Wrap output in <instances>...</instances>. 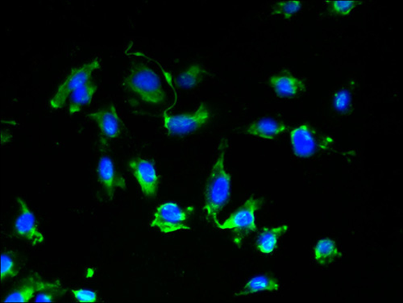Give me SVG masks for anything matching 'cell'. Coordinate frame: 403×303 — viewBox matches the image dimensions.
Masks as SVG:
<instances>
[{"label": "cell", "instance_id": "6da1fadb", "mask_svg": "<svg viewBox=\"0 0 403 303\" xmlns=\"http://www.w3.org/2000/svg\"><path fill=\"white\" fill-rule=\"evenodd\" d=\"M228 142L223 140L219 146L216 162L207 178L204 194V210L207 220L216 227L221 224L218 219L219 214L228 202L231 194V177L224 166Z\"/></svg>", "mask_w": 403, "mask_h": 303}, {"label": "cell", "instance_id": "7a4b0ae2", "mask_svg": "<svg viewBox=\"0 0 403 303\" xmlns=\"http://www.w3.org/2000/svg\"><path fill=\"white\" fill-rule=\"evenodd\" d=\"M126 86L142 101L151 104H161L166 97L161 79L154 70L144 65H136L126 79Z\"/></svg>", "mask_w": 403, "mask_h": 303}, {"label": "cell", "instance_id": "3957f363", "mask_svg": "<svg viewBox=\"0 0 403 303\" xmlns=\"http://www.w3.org/2000/svg\"><path fill=\"white\" fill-rule=\"evenodd\" d=\"M193 212L192 206L182 208L173 202L162 203L156 210L150 227L161 233L170 234L182 230H190L188 221Z\"/></svg>", "mask_w": 403, "mask_h": 303}, {"label": "cell", "instance_id": "277c9868", "mask_svg": "<svg viewBox=\"0 0 403 303\" xmlns=\"http://www.w3.org/2000/svg\"><path fill=\"white\" fill-rule=\"evenodd\" d=\"M210 120V111L202 104L196 111L190 114L171 116L164 112L163 124L170 135H186L200 130Z\"/></svg>", "mask_w": 403, "mask_h": 303}, {"label": "cell", "instance_id": "5b68a950", "mask_svg": "<svg viewBox=\"0 0 403 303\" xmlns=\"http://www.w3.org/2000/svg\"><path fill=\"white\" fill-rule=\"evenodd\" d=\"M99 68V61L93 60L71 71L68 78L58 87L57 92L49 101L50 107L54 109H62L68 97L72 95L74 91L84 85L86 81H88L91 75Z\"/></svg>", "mask_w": 403, "mask_h": 303}, {"label": "cell", "instance_id": "8992f818", "mask_svg": "<svg viewBox=\"0 0 403 303\" xmlns=\"http://www.w3.org/2000/svg\"><path fill=\"white\" fill-rule=\"evenodd\" d=\"M263 199L249 198L242 206L233 212L223 224L218 226L222 230H233L239 233L256 232L255 214L262 206Z\"/></svg>", "mask_w": 403, "mask_h": 303}, {"label": "cell", "instance_id": "52a82bcc", "mask_svg": "<svg viewBox=\"0 0 403 303\" xmlns=\"http://www.w3.org/2000/svg\"><path fill=\"white\" fill-rule=\"evenodd\" d=\"M17 203L20 213L15 221V233L19 238L26 240L34 246L43 244L44 235L39 232L37 221H35V215L31 210L22 198H17Z\"/></svg>", "mask_w": 403, "mask_h": 303}, {"label": "cell", "instance_id": "ba28073f", "mask_svg": "<svg viewBox=\"0 0 403 303\" xmlns=\"http://www.w3.org/2000/svg\"><path fill=\"white\" fill-rule=\"evenodd\" d=\"M61 286L58 281H45L38 274H31L24 279L10 294L4 302H29L40 291Z\"/></svg>", "mask_w": 403, "mask_h": 303}, {"label": "cell", "instance_id": "9c48e42d", "mask_svg": "<svg viewBox=\"0 0 403 303\" xmlns=\"http://www.w3.org/2000/svg\"><path fill=\"white\" fill-rule=\"evenodd\" d=\"M129 166L142 193L147 198H155L158 189V176L154 164L145 159H134Z\"/></svg>", "mask_w": 403, "mask_h": 303}, {"label": "cell", "instance_id": "30bf717a", "mask_svg": "<svg viewBox=\"0 0 403 303\" xmlns=\"http://www.w3.org/2000/svg\"><path fill=\"white\" fill-rule=\"evenodd\" d=\"M97 173L106 194L111 199L116 189H125V179L116 171L113 162L108 156H104L97 166Z\"/></svg>", "mask_w": 403, "mask_h": 303}, {"label": "cell", "instance_id": "8fae6325", "mask_svg": "<svg viewBox=\"0 0 403 303\" xmlns=\"http://www.w3.org/2000/svg\"><path fill=\"white\" fill-rule=\"evenodd\" d=\"M89 117L96 123L105 137L109 138L119 137L120 121L113 104L109 105L106 109L90 113Z\"/></svg>", "mask_w": 403, "mask_h": 303}, {"label": "cell", "instance_id": "7c38bea8", "mask_svg": "<svg viewBox=\"0 0 403 303\" xmlns=\"http://www.w3.org/2000/svg\"><path fill=\"white\" fill-rule=\"evenodd\" d=\"M290 141L295 155L299 157H309L315 153V139L308 125L294 128L290 132Z\"/></svg>", "mask_w": 403, "mask_h": 303}, {"label": "cell", "instance_id": "4fadbf2b", "mask_svg": "<svg viewBox=\"0 0 403 303\" xmlns=\"http://www.w3.org/2000/svg\"><path fill=\"white\" fill-rule=\"evenodd\" d=\"M287 126L284 123L271 119H262L250 125L246 132L249 135L262 138L264 140H272L287 132Z\"/></svg>", "mask_w": 403, "mask_h": 303}, {"label": "cell", "instance_id": "5bb4252c", "mask_svg": "<svg viewBox=\"0 0 403 303\" xmlns=\"http://www.w3.org/2000/svg\"><path fill=\"white\" fill-rule=\"evenodd\" d=\"M269 84L280 97H294L304 89L303 81L290 75H274Z\"/></svg>", "mask_w": 403, "mask_h": 303}, {"label": "cell", "instance_id": "9a60e30c", "mask_svg": "<svg viewBox=\"0 0 403 303\" xmlns=\"http://www.w3.org/2000/svg\"><path fill=\"white\" fill-rule=\"evenodd\" d=\"M288 225H282L280 227L264 228L257 239V248L260 253L271 254L277 248L278 241L280 236L287 232Z\"/></svg>", "mask_w": 403, "mask_h": 303}, {"label": "cell", "instance_id": "2e32d148", "mask_svg": "<svg viewBox=\"0 0 403 303\" xmlns=\"http://www.w3.org/2000/svg\"><path fill=\"white\" fill-rule=\"evenodd\" d=\"M97 91V85L95 81L90 79L88 81L79 87L70 95L69 112L70 114H76L81 111V107L88 104L93 100Z\"/></svg>", "mask_w": 403, "mask_h": 303}, {"label": "cell", "instance_id": "e0dca14e", "mask_svg": "<svg viewBox=\"0 0 403 303\" xmlns=\"http://www.w3.org/2000/svg\"><path fill=\"white\" fill-rule=\"evenodd\" d=\"M278 281L272 277L260 275L250 279L244 288L237 293V296H248L262 291H276L279 289Z\"/></svg>", "mask_w": 403, "mask_h": 303}, {"label": "cell", "instance_id": "ac0fdd59", "mask_svg": "<svg viewBox=\"0 0 403 303\" xmlns=\"http://www.w3.org/2000/svg\"><path fill=\"white\" fill-rule=\"evenodd\" d=\"M341 255L335 241L329 238L320 240L314 249L315 259L321 265L331 264Z\"/></svg>", "mask_w": 403, "mask_h": 303}, {"label": "cell", "instance_id": "d6986e66", "mask_svg": "<svg viewBox=\"0 0 403 303\" xmlns=\"http://www.w3.org/2000/svg\"><path fill=\"white\" fill-rule=\"evenodd\" d=\"M206 72L201 65H193L182 73L177 79V84L182 88H192L200 84Z\"/></svg>", "mask_w": 403, "mask_h": 303}, {"label": "cell", "instance_id": "ffe728a7", "mask_svg": "<svg viewBox=\"0 0 403 303\" xmlns=\"http://www.w3.org/2000/svg\"><path fill=\"white\" fill-rule=\"evenodd\" d=\"M302 4L299 1H280L274 7L273 14L289 19L300 11Z\"/></svg>", "mask_w": 403, "mask_h": 303}, {"label": "cell", "instance_id": "44dd1931", "mask_svg": "<svg viewBox=\"0 0 403 303\" xmlns=\"http://www.w3.org/2000/svg\"><path fill=\"white\" fill-rule=\"evenodd\" d=\"M18 274V268L13 256L8 254L1 255V282L11 279Z\"/></svg>", "mask_w": 403, "mask_h": 303}, {"label": "cell", "instance_id": "7402d4cb", "mask_svg": "<svg viewBox=\"0 0 403 303\" xmlns=\"http://www.w3.org/2000/svg\"><path fill=\"white\" fill-rule=\"evenodd\" d=\"M65 290L63 289L61 286L53 287L38 293L35 297V302H53L58 297L65 295Z\"/></svg>", "mask_w": 403, "mask_h": 303}, {"label": "cell", "instance_id": "603a6c76", "mask_svg": "<svg viewBox=\"0 0 403 303\" xmlns=\"http://www.w3.org/2000/svg\"><path fill=\"white\" fill-rule=\"evenodd\" d=\"M357 4L354 0H346V1H331L330 2L331 12L336 15H349Z\"/></svg>", "mask_w": 403, "mask_h": 303}, {"label": "cell", "instance_id": "cb8c5ba5", "mask_svg": "<svg viewBox=\"0 0 403 303\" xmlns=\"http://www.w3.org/2000/svg\"><path fill=\"white\" fill-rule=\"evenodd\" d=\"M75 299L81 303H94L98 300V296L95 291L86 289L73 290L71 291Z\"/></svg>", "mask_w": 403, "mask_h": 303}, {"label": "cell", "instance_id": "d4e9b609", "mask_svg": "<svg viewBox=\"0 0 403 303\" xmlns=\"http://www.w3.org/2000/svg\"><path fill=\"white\" fill-rule=\"evenodd\" d=\"M350 95L348 91H340L334 98V106L338 111H345L350 104Z\"/></svg>", "mask_w": 403, "mask_h": 303}]
</instances>
